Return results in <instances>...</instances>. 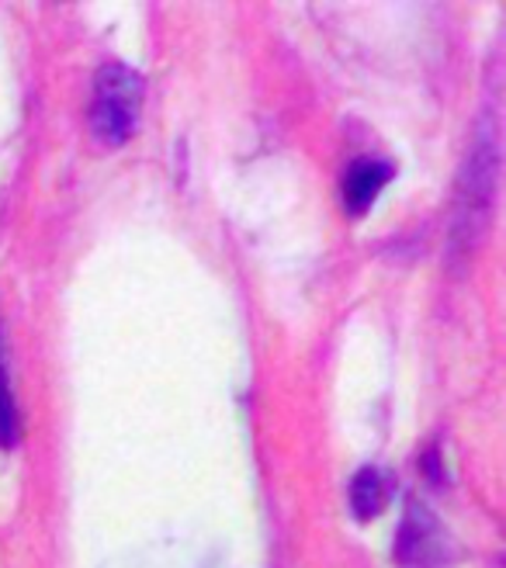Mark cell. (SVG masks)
<instances>
[{
  "instance_id": "cell-2",
  "label": "cell",
  "mask_w": 506,
  "mask_h": 568,
  "mask_svg": "<svg viewBox=\"0 0 506 568\" xmlns=\"http://www.w3.org/2000/svg\"><path fill=\"white\" fill-rule=\"evenodd\" d=\"M388 181H392V166L385 160H372V156L354 160L347 166V174H344V205H347V212H354V215L368 212Z\"/></svg>"
},
{
  "instance_id": "cell-1",
  "label": "cell",
  "mask_w": 506,
  "mask_h": 568,
  "mask_svg": "<svg viewBox=\"0 0 506 568\" xmlns=\"http://www.w3.org/2000/svg\"><path fill=\"white\" fill-rule=\"evenodd\" d=\"M139 111H143V77L129 70L125 63L101 67L88 111L91 139L101 150L125 146L139 125Z\"/></svg>"
},
{
  "instance_id": "cell-3",
  "label": "cell",
  "mask_w": 506,
  "mask_h": 568,
  "mask_svg": "<svg viewBox=\"0 0 506 568\" xmlns=\"http://www.w3.org/2000/svg\"><path fill=\"white\" fill-rule=\"evenodd\" d=\"M385 506V481L375 468H361L351 481V509L357 520H372Z\"/></svg>"
},
{
  "instance_id": "cell-4",
  "label": "cell",
  "mask_w": 506,
  "mask_h": 568,
  "mask_svg": "<svg viewBox=\"0 0 506 568\" xmlns=\"http://www.w3.org/2000/svg\"><path fill=\"white\" fill-rule=\"evenodd\" d=\"M14 437H18V413H14L8 367H4V357H0V447H11Z\"/></svg>"
}]
</instances>
